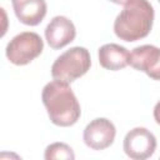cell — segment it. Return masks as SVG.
I'll return each mask as SVG.
<instances>
[{
	"mask_svg": "<svg viewBox=\"0 0 160 160\" xmlns=\"http://www.w3.org/2000/svg\"><path fill=\"white\" fill-rule=\"evenodd\" d=\"M154 16V8L149 0H132L118 14L114 32L120 40L128 42L141 40L150 34Z\"/></svg>",
	"mask_w": 160,
	"mask_h": 160,
	"instance_id": "obj_2",
	"label": "cell"
},
{
	"mask_svg": "<svg viewBox=\"0 0 160 160\" xmlns=\"http://www.w3.org/2000/svg\"><path fill=\"white\" fill-rule=\"evenodd\" d=\"M109 1H111V2H114V4H118V5H128L129 2H131L132 0H109Z\"/></svg>",
	"mask_w": 160,
	"mask_h": 160,
	"instance_id": "obj_13",
	"label": "cell"
},
{
	"mask_svg": "<svg viewBox=\"0 0 160 160\" xmlns=\"http://www.w3.org/2000/svg\"><path fill=\"white\" fill-rule=\"evenodd\" d=\"M152 115H154V120H155V122H156L158 125H160V100L155 104Z\"/></svg>",
	"mask_w": 160,
	"mask_h": 160,
	"instance_id": "obj_12",
	"label": "cell"
},
{
	"mask_svg": "<svg viewBox=\"0 0 160 160\" xmlns=\"http://www.w3.org/2000/svg\"><path fill=\"white\" fill-rule=\"evenodd\" d=\"M116 136V128L106 118H96L91 120L84 129L82 140L85 145L92 150H104L112 145Z\"/></svg>",
	"mask_w": 160,
	"mask_h": 160,
	"instance_id": "obj_6",
	"label": "cell"
},
{
	"mask_svg": "<svg viewBox=\"0 0 160 160\" xmlns=\"http://www.w3.org/2000/svg\"><path fill=\"white\" fill-rule=\"evenodd\" d=\"M41 100L50 121L56 126H72L80 119V104L66 82L58 80L48 82L42 89Z\"/></svg>",
	"mask_w": 160,
	"mask_h": 160,
	"instance_id": "obj_1",
	"label": "cell"
},
{
	"mask_svg": "<svg viewBox=\"0 0 160 160\" xmlns=\"http://www.w3.org/2000/svg\"><path fill=\"white\" fill-rule=\"evenodd\" d=\"M129 65L145 72L150 79L160 81V48L155 45H140L130 52Z\"/></svg>",
	"mask_w": 160,
	"mask_h": 160,
	"instance_id": "obj_7",
	"label": "cell"
},
{
	"mask_svg": "<svg viewBox=\"0 0 160 160\" xmlns=\"http://www.w3.org/2000/svg\"><path fill=\"white\" fill-rule=\"evenodd\" d=\"M99 56V64L110 71H118L129 65L130 60V52L125 46H121L119 44H105L100 46L98 51Z\"/></svg>",
	"mask_w": 160,
	"mask_h": 160,
	"instance_id": "obj_10",
	"label": "cell"
},
{
	"mask_svg": "<svg viewBox=\"0 0 160 160\" xmlns=\"http://www.w3.org/2000/svg\"><path fill=\"white\" fill-rule=\"evenodd\" d=\"M12 9L18 20L28 26L39 25L48 12L45 0H12Z\"/></svg>",
	"mask_w": 160,
	"mask_h": 160,
	"instance_id": "obj_9",
	"label": "cell"
},
{
	"mask_svg": "<svg viewBox=\"0 0 160 160\" xmlns=\"http://www.w3.org/2000/svg\"><path fill=\"white\" fill-rule=\"evenodd\" d=\"M158 1H159V2H160V0H158Z\"/></svg>",
	"mask_w": 160,
	"mask_h": 160,
	"instance_id": "obj_14",
	"label": "cell"
},
{
	"mask_svg": "<svg viewBox=\"0 0 160 160\" xmlns=\"http://www.w3.org/2000/svg\"><path fill=\"white\" fill-rule=\"evenodd\" d=\"M76 29L74 22L62 15L54 16L45 28V40L54 50H59L74 41Z\"/></svg>",
	"mask_w": 160,
	"mask_h": 160,
	"instance_id": "obj_8",
	"label": "cell"
},
{
	"mask_svg": "<svg viewBox=\"0 0 160 160\" xmlns=\"http://www.w3.org/2000/svg\"><path fill=\"white\" fill-rule=\"evenodd\" d=\"M44 158L46 160H62V159L74 160L75 154H74V150L68 144L58 141V142H52L46 146Z\"/></svg>",
	"mask_w": 160,
	"mask_h": 160,
	"instance_id": "obj_11",
	"label": "cell"
},
{
	"mask_svg": "<svg viewBox=\"0 0 160 160\" xmlns=\"http://www.w3.org/2000/svg\"><path fill=\"white\" fill-rule=\"evenodd\" d=\"M156 138L146 128H134L126 132L122 142L125 154L134 160H145L156 150Z\"/></svg>",
	"mask_w": 160,
	"mask_h": 160,
	"instance_id": "obj_5",
	"label": "cell"
},
{
	"mask_svg": "<svg viewBox=\"0 0 160 160\" xmlns=\"http://www.w3.org/2000/svg\"><path fill=\"white\" fill-rule=\"evenodd\" d=\"M44 50V41L34 31H22L15 35L6 45L5 54L8 60L16 65L24 66L36 59Z\"/></svg>",
	"mask_w": 160,
	"mask_h": 160,
	"instance_id": "obj_4",
	"label": "cell"
},
{
	"mask_svg": "<svg viewBox=\"0 0 160 160\" xmlns=\"http://www.w3.org/2000/svg\"><path fill=\"white\" fill-rule=\"evenodd\" d=\"M91 66L90 52L84 46H74L62 52L51 65L54 80L70 84L84 76Z\"/></svg>",
	"mask_w": 160,
	"mask_h": 160,
	"instance_id": "obj_3",
	"label": "cell"
}]
</instances>
